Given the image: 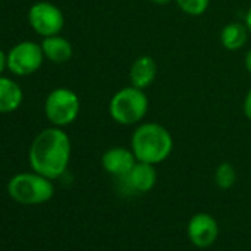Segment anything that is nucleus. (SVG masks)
<instances>
[{"mask_svg": "<svg viewBox=\"0 0 251 251\" xmlns=\"http://www.w3.org/2000/svg\"><path fill=\"white\" fill-rule=\"evenodd\" d=\"M236 177H238V175H236L235 167L230 163H227V161L220 163L216 167V170H214V182L223 191L230 189L235 185Z\"/></svg>", "mask_w": 251, "mask_h": 251, "instance_id": "obj_15", "label": "nucleus"}, {"mask_svg": "<svg viewBox=\"0 0 251 251\" xmlns=\"http://www.w3.org/2000/svg\"><path fill=\"white\" fill-rule=\"evenodd\" d=\"M23 89L12 78L0 75V114L17 111L23 103Z\"/></svg>", "mask_w": 251, "mask_h": 251, "instance_id": "obj_12", "label": "nucleus"}, {"mask_svg": "<svg viewBox=\"0 0 251 251\" xmlns=\"http://www.w3.org/2000/svg\"><path fill=\"white\" fill-rule=\"evenodd\" d=\"M179 9L189 17H201L207 12L210 0H175Z\"/></svg>", "mask_w": 251, "mask_h": 251, "instance_id": "obj_16", "label": "nucleus"}, {"mask_svg": "<svg viewBox=\"0 0 251 251\" xmlns=\"http://www.w3.org/2000/svg\"><path fill=\"white\" fill-rule=\"evenodd\" d=\"M250 31L245 24L241 23H229L220 31V43L229 52H236L242 49L248 42Z\"/></svg>", "mask_w": 251, "mask_h": 251, "instance_id": "obj_14", "label": "nucleus"}, {"mask_svg": "<svg viewBox=\"0 0 251 251\" xmlns=\"http://www.w3.org/2000/svg\"><path fill=\"white\" fill-rule=\"evenodd\" d=\"M124 189L132 194H147L157 183V169L154 164L138 161L124 177L118 179Z\"/></svg>", "mask_w": 251, "mask_h": 251, "instance_id": "obj_9", "label": "nucleus"}, {"mask_svg": "<svg viewBox=\"0 0 251 251\" xmlns=\"http://www.w3.org/2000/svg\"><path fill=\"white\" fill-rule=\"evenodd\" d=\"M151 2L154 5H160V6H164V5H169L172 2H175V0H151Z\"/></svg>", "mask_w": 251, "mask_h": 251, "instance_id": "obj_21", "label": "nucleus"}, {"mask_svg": "<svg viewBox=\"0 0 251 251\" xmlns=\"http://www.w3.org/2000/svg\"><path fill=\"white\" fill-rule=\"evenodd\" d=\"M11 198L24 205H39L52 200L55 186L50 179L39 173H20L8 183Z\"/></svg>", "mask_w": 251, "mask_h": 251, "instance_id": "obj_4", "label": "nucleus"}, {"mask_svg": "<svg viewBox=\"0 0 251 251\" xmlns=\"http://www.w3.org/2000/svg\"><path fill=\"white\" fill-rule=\"evenodd\" d=\"M28 158L33 172L50 180L61 177L71 158L70 136L56 126L45 129L34 138Z\"/></svg>", "mask_w": 251, "mask_h": 251, "instance_id": "obj_1", "label": "nucleus"}, {"mask_svg": "<svg viewBox=\"0 0 251 251\" xmlns=\"http://www.w3.org/2000/svg\"><path fill=\"white\" fill-rule=\"evenodd\" d=\"M157 62L150 55H141L138 56L129 71V80L130 84L138 89H148L157 78Z\"/></svg>", "mask_w": 251, "mask_h": 251, "instance_id": "obj_11", "label": "nucleus"}, {"mask_svg": "<svg viewBox=\"0 0 251 251\" xmlns=\"http://www.w3.org/2000/svg\"><path fill=\"white\" fill-rule=\"evenodd\" d=\"M80 112V99L77 93L67 87L52 90L45 102V114L56 127H65L74 123Z\"/></svg>", "mask_w": 251, "mask_h": 251, "instance_id": "obj_5", "label": "nucleus"}, {"mask_svg": "<svg viewBox=\"0 0 251 251\" xmlns=\"http://www.w3.org/2000/svg\"><path fill=\"white\" fill-rule=\"evenodd\" d=\"M150 100L145 90L135 86H126L117 90L108 105L111 118L121 126L141 124L147 117Z\"/></svg>", "mask_w": 251, "mask_h": 251, "instance_id": "obj_3", "label": "nucleus"}, {"mask_svg": "<svg viewBox=\"0 0 251 251\" xmlns=\"http://www.w3.org/2000/svg\"><path fill=\"white\" fill-rule=\"evenodd\" d=\"M244 65H245V70H247V73L251 75V48L247 50V53H245V58H244Z\"/></svg>", "mask_w": 251, "mask_h": 251, "instance_id": "obj_19", "label": "nucleus"}, {"mask_svg": "<svg viewBox=\"0 0 251 251\" xmlns=\"http://www.w3.org/2000/svg\"><path fill=\"white\" fill-rule=\"evenodd\" d=\"M186 233L197 248H208L219 238V223L208 213H197L188 222Z\"/></svg>", "mask_w": 251, "mask_h": 251, "instance_id": "obj_8", "label": "nucleus"}, {"mask_svg": "<svg viewBox=\"0 0 251 251\" xmlns=\"http://www.w3.org/2000/svg\"><path fill=\"white\" fill-rule=\"evenodd\" d=\"M31 28L42 37L56 36L62 31L65 18L62 11L50 2H37L28 11Z\"/></svg>", "mask_w": 251, "mask_h": 251, "instance_id": "obj_7", "label": "nucleus"}, {"mask_svg": "<svg viewBox=\"0 0 251 251\" xmlns=\"http://www.w3.org/2000/svg\"><path fill=\"white\" fill-rule=\"evenodd\" d=\"M244 24H245V27L248 28V31H250V34H251V8H250V9L247 11V14H245Z\"/></svg>", "mask_w": 251, "mask_h": 251, "instance_id": "obj_20", "label": "nucleus"}, {"mask_svg": "<svg viewBox=\"0 0 251 251\" xmlns=\"http://www.w3.org/2000/svg\"><path fill=\"white\" fill-rule=\"evenodd\" d=\"M242 109H244V115L247 117V120L251 121V87L248 89L245 98H244V105H242Z\"/></svg>", "mask_w": 251, "mask_h": 251, "instance_id": "obj_17", "label": "nucleus"}, {"mask_svg": "<svg viewBox=\"0 0 251 251\" xmlns=\"http://www.w3.org/2000/svg\"><path fill=\"white\" fill-rule=\"evenodd\" d=\"M45 59L42 45L34 42H21L15 45L8 53V68L20 77L31 75L36 73Z\"/></svg>", "mask_w": 251, "mask_h": 251, "instance_id": "obj_6", "label": "nucleus"}, {"mask_svg": "<svg viewBox=\"0 0 251 251\" xmlns=\"http://www.w3.org/2000/svg\"><path fill=\"white\" fill-rule=\"evenodd\" d=\"M175 142L172 133L158 123H141L132 133L130 150L133 151L138 161L160 164L166 161L172 151Z\"/></svg>", "mask_w": 251, "mask_h": 251, "instance_id": "obj_2", "label": "nucleus"}, {"mask_svg": "<svg viewBox=\"0 0 251 251\" xmlns=\"http://www.w3.org/2000/svg\"><path fill=\"white\" fill-rule=\"evenodd\" d=\"M136 163L138 160L133 151L130 148H124V147H112L106 150L100 158V164L103 170L117 179L124 177Z\"/></svg>", "mask_w": 251, "mask_h": 251, "instance_id": "obj_10", "label": "nucleus"}, {"mask_svg": "<svg viewBox=\"0 0 251 251\" xmlns=\"http://www.w3.org/2000/svg\"><path fill=\"white\" fill-rule=\"evenodd\" d=\"M6 67H8V55L0 49V75H2Z\"/></svg>", "mask_w": 251, "mask_h": 251, "instance_id": "obj_18", "label": "nucleus"}, {"mask_svg": "<svg viewBox=\"0 0 251 251\" xmlns=\"http://www.w3.org/2000/svg\"><path fill=\"white\" fill-rule=\"evenodd\" d=\"M42 49L45 58H48L55 64H65L73 56V45L67 39L61 37L59 34L45 37L42 42Z\"/></svg>", "mask_w": 251, "mask_h": 251, "instance_id": "obj_13", "label": "nucleus"}]
</instances>
